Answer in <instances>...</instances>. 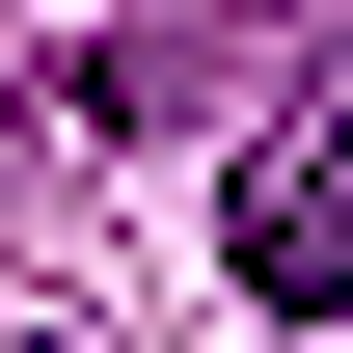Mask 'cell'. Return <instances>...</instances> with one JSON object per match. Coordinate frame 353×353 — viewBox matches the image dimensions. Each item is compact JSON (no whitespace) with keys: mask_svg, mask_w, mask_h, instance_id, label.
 <instances>
[{"mask_svg":"<svg viewBox=\"0 0 353 353\" xmlns=\"http://www.w3.org/2000/svg\"><path fill=\"white\" fill-rule=\"evenodd\" d=\"M218 272L272 326H353V54H299L272 82V136H245V218H218Z\"/></svg>","mask_w":353,"mask_h":353,"instance_id":"cell-1","label":"cell"}]
</instances>
